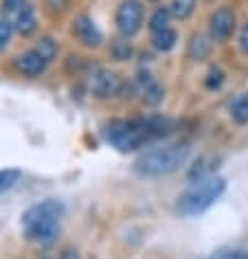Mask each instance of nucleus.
I'll list each match as a JSON object with an SVG mask.
<instances>
[{
    "instance_id": "obj_1",
    "label": "nucleus",
    "mask_w": 248,
    "mask_h": 259,
    "mask_svg": "<svg viewBox=\"0 0 248 259\" xmlns=\"http://www.w3.org/2000/svg\"><path fill=\"white\" fill-rule=\"evenodd\" d=\"M64 215V204L55 198H49L40 204H33L22 215V229L31 242L51 244L60 235V222Z\"/></svg>"
},
{
    "instance_id": "obj_2",
    "label": "nucleus",
    "mask_w": 248,
    "mask_h": 259,
    "mask_svg": "<svg viewBox=\"0 0 248 259\" xmlns=\"http://www.w3.org/2000/svg\"><path fill=\"white\" fill-rule=\"evenodd\" d=\"M224 189H226V180L215 176V174L213 176H206V178H200L198 183H193L178 198L176 213L182 218L200 215V213H204L211 204H215V200L224 193Z\"/></svg>"
},
{
    "instance_id": "obj_3",
    "label": "nucleus",
    "mask_w": 248,
    "mask_h": 259,
    "mask_svg": "<svg viewBox=\"0 0 248 259\" xmlns=\"http://www.w3.org/2000/svg\"><path fill=\"white\" fill-rule=\"evenodd\" d=\"M189 158V147L187 145H165L156 147V150L145 152L136 160L134 169L141 176H167L176 169H180V165H185Z\"/></svg>"
},
{
    "instance_id": "obj_4",
    "label": "nucleus",
    "mask_w": 248,
    "mask_h": 259,
    "mask_svg": "<svg viewBox=\"0 0 248 259\" xmlns=\"http://www.w3.org/2000/svg\"><path fill=\"white\" fill-rule=\"evenodd\" d=\"M152 139L154 137L149 134L145 119H141V121L114 119L106 125V141L112 147H116L119 152H134Z\"/></svg>"
},
{
    "instance_id": "obj_5",
    "label": "nucleus",
    "mask_w": 248,
    "mask_h": 259,
    "mask_svg": "<svg viewBox=\"0 0 248 259\" xmlns=\"http://www.w3.org/2000/svg\"><path fill=\"white\" fill-rule=\"evenodd\" d=\"M143 24V5L139 0H123L116 9V29L121 31V35H134L141 31Z\"/></svg>"
},
{
    "instance_id": "obj_6",
    "label": "nucleus",
    "mask_w": 248,
    "mask_h": 259,
    "mask_svg": "<svg viewBox=\"0 0 248 259\" xmlns=\"http://www.w3.org/2000/svg\"><path fill=\"white\" fill-rule=\"evenodd\" d=\"M123 81L121 77L110 68H99L90 79V93H93L97 99H112L121 93Z\"/></svg>"
},
{
    "instance_id": "obj_7",
    "label": "nucleus",
    "mask_w": 248,
    "mask_h": 259,
    "mask_svg": "<svg viewBox=\"0 0 248 259\" xmlns=\"http://www.w3.org/2000/svg\"><path fill=\"white\" fill-rule=\"evenodd\" d=\"M235 11L228 7H220L215 9L211 18H209V35H211L213 42H226L228 37L233 35L235 31Z\"/></svg>"
},
{
    "instance_id": "obj_8",
    "label": "nucleus",
    "mask_w": 248,
    "mask_h": 259,
    "mask_svg": "<svg viewBox=\"0 0 248 259\" xmlns=\"http://www.w3.org/2000/svg\"><path fill=\"white\" fill-rule=\"evenodd\" d=\"M70 33H73V35L77 37V40H79V42L84 44V47H90V49L99 47V44L103 42V33L99 31V27L95 24L93 18L86 16V14L77 16L75 20H73Z\"/></svg>"
},
{
    "instance_id": "obj_9",
    "label": "nucleus",
    "mask_w": 248,
    "mask_h": 259,
    "mask_svg": "<svg viewBox=\"0 0 248 259\" xmlns=\"http://www.w3.org/2000/svg\"><path fill=\"white\" fill-rule=\"evenodd\" d=\"M47 60L37 53L35 49L31 51H24V53L16 55L14 57V68L18 75H24V77H31V79H35V77L44 75V70H47Z\"/></svg>"
},
{
    "instance_id": "obj_10",
    "label": "nucleus",
    "mask_w": 248,
    "mask_h": 259,
    "mask_svg": "<svg viewBox=\"0 0 248 259\" xmlns=\"http://www.w3.org/2000/svg\"><path fill=\"white\" fill-rule=\"evenodd\" d=\"M139 83H141V93H143V99H145L149 106H156V103H160L162 101V97H165V90H162V86L158 81L154 79L149 73L139 77Z\"/></svg>"
},
{
    "instance_id": "obj_11",
    "label": "nucleus",
    "mask_w": 248,
    "mask_h": 259,
    "mask_svg": "<svg viewBox=\"0 0 248 259\" xmlns=\"http://www.w3.org/2000/svg\"><path fill=\"white\" fill-rule=\"evenodd\" d=\"M35 29H37L35 7L27 5V7H22L20 11H18V16H16V31L20 35H31V33H35Z\"/></svg>"
},
{
    "instance_id": "obj_12",
    "label": "nucleus",
    "mask_w": 248,
    "mask_h": 259,
    "mask_svg": "<svg viewBox=\"0 0 248 259\" xmlns=\"http://www.w3.org/2000/svg\"><path fill=\"white\" fill-rule=\"evenodd\" d=\"M187 53H189V57H191V60H195V62L204 60V57L211 53V37H206V35H202V33H195V35L191 37V42H189Z\"/></svg>"
},
{
    "instance_id": "obj_13",
    "label": "nucleus",
    "mask_w": 248,
    "mask_h": 259,
    "mask_svg": "<svg viewBox=\"0 0 248 259\" xmlns=\"http://www.w3.org/2000/svg\"><path fill=\"white\" fill-rule=\"evenodd\" d=\"M147 127H149V134H152L154 139H162V137H169V134L174 132V121L167 119V116H149V119H145Z\"/></svg>"
},
{
    "instance_id": "obj_14",
    "label": "nucleus",
    "mask_w": 248,
    "mask_h": 259,
    "mask_svg": "<svg viewBox=\"0 0 248 259\" xmlns=\"http://www.w3.org/2000/svg\"><path fill=\"white\" fill-rule=\"evenodd\" d=\"M152 42H154V49L156 51H160V53H167V51H172L176 47V42H178V33H176L174 29L158 31V33H154Z\"/></svg>"
},
{
    "instance_id": "obj_15",
    "label": "nucleus",
    "mask_w": 248,
    "mask_h": 259,
    "mask_svg": "<svg viewBox=\"0 0 248 259\" xmlns=\"http://www.w3.org/2000/svg\"><path fill=\"white\" fill-rule=\"evenodd\" d=\"M172 9L169 7H158L149 18V31L152 33H158V31H165L169 29V20H172Z\"/></svg>"
},
{
    "instance_id": "obj_16",
    "label": "nucleus",
    "mask_w": 248,
    "mask_h": 259,
    "mask_svg": "<svg viewBox=\"0 0 248 259\" xmlns=\"http://www.w3.org/2000/svg\"><path fill=\"white\" fill-rule=\"evenodd\" d=\"M35 51H37V53H40L47 62H53L55 57H57V53H60V47H57V42L53 40V37L44 35V37H40V40H37Z\"/></svg>"
},
{
    "instance_id": "obj_17",
    "label": "nucleus",
    "mask_w": 248,
    "mask_h": 259,
    "mask_svg": "<svg viewBox=\"0 0 248 259\" xmlns=\"http://www.w3.org/2000/svg\"><path fill=\"white\" fill-rule=\"evenodd\" d=\"M231 116L235 123H239V125H244V123H248V93L237 97V99L233 101L231 106Z\"/></svg>"
},
{
    "instance_id": "obj_18",
    "label": "nucleus",
    "mask_w": 248,
    "mask_h": 259,
    "mask_svg": "<svg viewBox=\"0 0 248 259\" xmlns=\"http://www.w3.org/2000/svg\"><path fill=\"white\" fill-rule=\"evenodd\" d=\"M195 9V0H172V14L180 20H187Z\"/></svg>"
},
{
    "instance_id": "obj_19",
    "label": "nucleus",
    "mask_w": 248,
    "mask_h": 259,
    "mask_svg": "<svg viewBox=\"0 0 248 259\" xmlns=\"http://www.w3.org/2000/svg\"><path fill=\"white\" fill-rule=\"evenodd\" d=\"M22 178L20 169H0V193L9 191L11 187H16V183Z\"/></svg>"
},
{
    "instance_id": "obj_20",
    "label": "nucleus",
    "mask_w": 248,
    "mask_h": 259,
    "mask_svg": "<svg viewBox=\"0 0 248 259\" xmlns=\"http://www.w3.org/2000/svg\"><path fill=\"white\" fill-rule=\"evenodd\" d=\"M110 53H112L114 60H130V55H132V44L126 42V40H114L112 44H110Z\"/></svg>"
},
{
    "instance_id": "obj_21",
    "label": "nucleus",
    "mask_w": 248,
    "mask_h": 259,
    "mask_svg": "<svg viewBox=\"0 0 248 259\" xmlns=\"http://www.w3.org/2000/svg\"><path fill=\"white\" fill-rule=\"evenodd\" d=\"M209 259H248V250H244V248H220Z\"/></svg>"
},
{
    "instance_id": "obj_22",
    "label": "nucleus",
    "mask_w": 248,
    "mask_h": 259,
    "mask_svg": "<svg viewBox=\"0 0 248 259\" xmlns=\"http://www.w3.org/2000/svg\"><path fill=\"white\" fill-rule=\"evenodd\" d=\"M70 0H44V11L49 16H62L68 9Z\"/></svg>"
},
{
    "instance_id": "obj_23",
    "label": "nucleus",
    "mask_w": 248,
    "mask_h": 259,
    "mask_svg": "<svg viewBox=\"0 0 248 259\" xmlns=\"http://www.w3.org/2000/svg\"><path fill=\"white\" fill-rule=\"evenodd\" d=\"M222 81H224V73H222L220 68H213L211 73L206 75V79H204V86L213 90V88H220V86H222Z\"/></svg>"
},
{
    "instance_id": "obj_24",
    "label": "nucleus",
    "mask_w": 248,
    "mask_h": 259,
    "mask_svg": "<svg viewBox=\"0 0 248 259\" xmlns=\"http://www.w3.org/2000/svg\"><path fill=\"white\" fill-rule=\"evenodd\" d=\"M11 33H14V24H11L7 18H0V37L3 40H11Z\"/></svg>"
},
{
    "instance_id": "obj_25",
    "label": "nucleus",
    "mask_w": 248,
    "mask_h": 259,
    "mask_svg": "<svg viewBox=\"0 0 248 259\" xmlns=\"http://www.w3.org/2000/svg\"><path fill=\"white\" fill-rule=\"evenodd\" d=\"M3 5H5V9L7 11H20L22 7H27L29 5V0H3Z\"/></svg>"
},
{
    "instance_id": "obj_26",
    "label": "nucleus",
    "mask_w": 248,
    "mask_h": 259,
    "mask_svg": "<svg viewBox=\"0 0 248 259\" xmlns=\"http://www.w3.org/2000/svg\"><path fill=\"white\" fill-rule=\"evenodd\" d=\"M57 259H79V250H77L75 246H66V248H62Z\"/></svg>"
},
{
    "instance_id": "obj_27",
    "label": "nucleus",
    "mask_w": 248,
    "mask_h": 259,
    "mask_svg": "<svg viewBox=\"0 0 248 259\" xmlns=\"http://www.w3.org/2000/svg\"><path fill=\"white\" fill-rule=\"evenodd\" d=\"M239 47L244 53H248V22L244 24V29H241V35H239Z\"/></svg>"
},
{
    "instance_id": "obj_28",
    "label": "nucleus",
    "mask_w": 248,
    "mask_h": 259,
    "mask_svg": "<svg viewBox=\"0 0 248 259\" xmlns=\"http://www.w3.org/2000/svg\"><path fill=\"white\" fill-rule=\"evenodd\" d=\"M5 47H7V40H3V37H0V53L5 51Z\"/></svg>"
},
{
    "instance_id": "obj_29",
    "label": "nucleus",
    "mask_w": 248,
    "mask_h": 259,
    "mask_svg": "<svg viewBox=\"0 0 248 259\" xmlns=\"http://www.w3.org/2000/svg\"><path fill=\"white\" fill-rule=\"evenodd\" d=\"M149 3H158V0H149Z\"/></svg>"
},
{
    "instance_id": "obj_30",
    "label": "nucleus",
    "mask_w": 248,
    "mask_h": 259,
    "mask_svg": "<svg viewBox=\"0 0 248 259\" xmlns=\"http://www.w3.org/2000/svg\"><path fill=\"white\" fill-rule=\"evenodd\" d=\"M42 259H49V257H42Z\"/></svg>"
}]
</instances>
